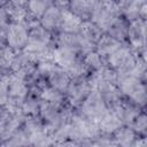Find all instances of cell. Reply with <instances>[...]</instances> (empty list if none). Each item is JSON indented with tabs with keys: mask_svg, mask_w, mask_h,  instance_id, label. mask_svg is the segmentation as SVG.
Listing matches in <instances>:
<instances>
[{
	"mask_svg": "<svg viewBox=\"0 0 147 147\" xmlns=\"http://www.w3.org/2000/svg\"><path fill=\"white\" fill-rule=\"evenodd\" d=\"M129 100L134 102L136 105L140 106L141 108H146V102H147V86L146 82H141L138 84V86L130 93L127 96Z\"/></svg>",
	"mask_w": 147,
	"mask_h": 147,
	"instance_id": "cell-27",
	"label": "cell"
},
{
	"mask_svg": "<svg viewBox=\"0 0 147 147\" xmlns=\"http://www.w3.org/2000/svg\"><path fill=\"white\" fill-rule=\"evenodd\" d=\"M121 16L118 3L115 0H98L90 20L94 22L103 32L110 26V24Z\"/></svg>",
	"mask_w": 147,
	"mask_h": 147,
	"instance_id": "cell-1",
	"label": "cell"
},
{
	"mask_svg": "<svg viewBox=\"0 0 147 147\" xmlns=\"http://www.w3.org/2000/svg\"><path fill=\"white\" fill-rule=\"evenodd\" d=\"M80 24H82V20L78 16L72 14L69 9H63L62 10V16H61V22H60L59 31L78 33Z\"/></svg>",
	"mask_w": 147,
	"mask_h": 147,
	"instance_id": "cell-21",
	"label": "cell"
},
{
	"mask_svg": "<svg viewBox=\"0 0 147 147\" xmlns=\"http://www.w3.org/2000/svg\"><path fill=\"white\" fill-rule=\"evenodd\" d=\"M146 28L147 22L142 18H137L129 22L127 41L126 44L134 51L136 54L146 56Z\"/></svg>",
	"mask_w": 147,
	"mask_h": 147,
	"instance_id": "cell-5",
	"label": "cell"
},
{
	"mask_svg": "<svg viewBox=\"0 0 147 147\" xmlns=\"http://www.w3.org/2000/svg\"><path fill=\"white\" fill-rule=\"evenodd\" d=\"M28 36H29V28L25 23L10 22L6 31L5 42L15 52H20L25 47L28 42Z\"/></svg>",
	"mask_w": 147,
	"mask_h": 147,
	"instance_id": "cell-6",
	"label": "cell"
},
{
	"mask_svg": "<svg viewBox=\"0 0 147 147\" xmlns=\"http://www.w3.org/2000/svg\"><path fill=\"white\" fill-rule=\"evenodd\" d=\"M82 60H83L84 64L87 67V69L90 70V72L100 70L101 68H103L105 65H107L106 59L102 57L95 49L88 51L87 53L83 54L82 55Z\"/></svg>",
	"mask_w": 147,
	"mask_h": 147,
	"instance_id": "cell-23",
	"label": "cell"
},
{
	"mask_svg": "<svg viewBox=\"0 0 147 147\" xmlns=\"http://www.w3.org/2000/svg\"><path fill=\"white\" fill-rule=\"evenodd\" d=\"M3 113H5V107L0 106V118H1V116L3 115Z\"/></svg>",
	"mask_w": 147,
	"mask_h": 147,
	"instance_id": "cell-35",
	"label": "cell"
},
{
	"mask_svg": "<svg viewBox=\"0 0 147 147\" xmlns=\"http://www.w3.org/2000/svg\"><path fill=\"white\" fill-rule=\"evenodd\" d=\"M127 30H129V22L124 17L119 16L110 24V26L107 29L106 33H108L110 37L115 38L119 42L126 44V41H127Z\"/></svg>",
	"mask_w": 147,
	"mask_h": 147,
	"instance_id": "cell-19",
	"label": "cell"
},
{
	"mask_svg": "<svg viewBox=\"0 0 147 147\" xmlns=\"http://www.w3.org/2000/svg\"><path fill=\"white\" fill-rule=\"evenodd\" d=\"M16 52L7 45L0 47V78L10 75V64Z\"/></svg>",
	"mask_w": 147,
	"mask_h": 147,
	"instance_id": "cell-24",
	"label": "cell"
},
{
	"mask_svg": "<svg viewBox=\"0 0 147 147\" xmlns=\"http://www.w3.org/2000/svg\"><path fill=\"white\" fill-rule=\"evenodd\" d=\"M53 40H54V45L55 46L68 47V48H76L78 51L80 48V38H79L78 33L59 31V32L53 34Z\"/></svg>",
	"mask_w": 147,
	"mask_h": 147,
	"instance_id": "cell-20",
	"label": "cell"
},
{
	"mask_svg": "<svg viewBox=\"0 0 147 147\" xmlns=\"http://www.w3.org/2000/svg\"><path fill=\"white\" fill-rule=\"evenodd\" d=\"M77 109L85 117L98 122L101 116L108 110V107L101 93L98 90H92Z\"/></svg>",
	"mask_w": 147,
	"mask_h": 147,
	"instance_id": "cell-4",
	"label": "cell"
},
{
	"mask_svg": "<svg viewBox=\"0 0 147 147\" xmlns=\"http://www.w3.org/2000/svg\"><path fill=\"white\" fill-rule=\"evenodd\" d=\"M96 1L98 0H70L68 9L82 21L90 20Z\"/></svg>",
	"mask_w": 147,
	"mask_h": 147,
	"instance_id": "cell-16",
	"label": "cell"
},
{
	"mask_svg": "<svg viewBox=\"0 0 147 147\" xmlns=\"http://www.w3.org/2000/svg\"><path fill=\"white\" fill-rule=\"evenodd\" d=\"M25 115L22 110L9 111L5 109L3 115L0 118V145L7 140L15 131L22 127Z\"/></svg>",
	"mask_w": 147,
	"mask_h": 147,
	"instance_id": "cell-8",
	"label": "cell"
},
{
	"mask_svg": "<svg viewBox=\"0 0 147 147\" xmlns=\"http://www.w3.org/2000/svg\"><path fill=\"white\" fill-rule=\"evenodd\" d=\"M138 136H147V115L146 109L141 110L130 124Z\"/></svg>",
	"mask_w": 147,
	"mask_h": 147,
	"instance_id": "cell-29",
	"label": "cell"
},
{
	"mask_svg": "<svg viewBox=\"0 0 147 147\" xmlns=\"http://www.w3.org/2000/svg\"><path fill=\"white\" fill-rule=\"evenodd\" d=\"M8 1H9V0H0V8H1V7H5Z\"/></svg>",
	"mask_w": 147,
	"mask_h": 147,
	"instance_id": "cell-34",
	"label": "cell"
},
{
	"mask_svg": "<svg viewBox=\"0 0 147 147\" xmlns=\"http://www.w3.org/2000/svg\"><path fill=\"white\" fill-rule=\"evenodd\" d=\"M3 45H6V44H5V41H3V40L0 38V47H1V46H3Z\"/></svg>",
	"mask_w": 147,
	"mask_h": 147,
	"instance_id": "cell-36",
	"label": "cell"
},
{
	"mask_svg": "<svg viewBox=\"0 0 147 147\" xmlns=\"http://www.w3.org/2000/svg\"><path fill=\"white\" fill-rule=\"evenodd\" d=\"M91 146H116V145H115V141L110 134L100 133L98 137H95L92 140Z\"/></svg>",
	"mask_w": 147,
	"mask_h": 147,
	"instance_id": "cell-30",
	"label": "cell"
},
{
	"mask_svg": "<svg viewBox=\"0 0 147 147\" xmlns=\"http://www.w3.org/2000/svg\"><path fill=\"white\" fill-rule=\"evenodd\" d=\"M9 18L6 14V10L3 7L0 8V38L5 41V36H6V31H7V28L9 25ZM6 44V42H5Z\"/></svg>",
	"mask_w": 147,
	"mask_h": 147,
	"instance_id": "cell-32",
	"label": "cell"
},
{
	"mask_svg": "<svg viewBox=\"0 0 147 147\" xmlns=\"http://www.w3.org/2000/svg\"><path fill=\"white\" fill-rule=\"evenodd\" d=\"M53 5V0H28L26 9L32 18L39 21L41 15L47 10L48 7Z\"/></svg>",
	"mask_w": 147,
	"mask_h": 147,
	"instance_id": "cell-25",
	"label": "cell"
},
{
	"mask_svg": "<svg viewBox=\"0 0 147 147\" xmlns=\"http://www.w3.org/2000/svg\"><path fill=\"white\" fill-rule=\"evenodd\" d=\"M80 56V52L76 48L54 46L52 52V62L64 69L75 61H77Z\"/></svg>",
	"mask_w": 147,
	"mask_h": 147,
	"instance_id": "cell-9",
	"label": "cell"
},
{
	"mask_svg": "<svg viewBox=\"0 0 147 147\" xmlns=\"http://www.w3.org/2000/svg\"><path fill=\"white\" fill-rule=\"evenodd\" d=\"M98 124H99V129L101 133L111 136L123 123L114 110L108 109L98 121Z\"/></svg>",
	"mask_w": 147,
	"mask_h": 147,
	"instance_id": "cell-15",
	"label": "cell"
},
{
	"mask_svg": "<svg viewBox=\"0 0 147 147\" xmlns=\"http://www.w3.org/2000/svg\"><path fill=\"white\" fill-rule=\"evenodd\" d=\"M86 77L71 79V82H70V84H69V86L64 93L67 102L76 109L79 107V105L83 102V100L92 91V87H91L90 83L87 82Z\"/></svg>",
	"mask_w": 147,
	"mask_h": 147,
	"instance_id": "cell-7",
	"label": "cell"
},
{
	"mask_svg": "<svg viewBox=\"0 0 147 147\" xmlns=\"http://www.w3.org/2000/svg\"><path fill=\"white\" fill-rule=\"evenodd\" d=\"M62 10L61 8H59L57 6H55L54 3L47 8V10L41 15V17L39 18V24L45 28L46 30H48L49 32H52L53 34L56 33L59 31L60 28V22H61V16H62Z\"/></svg>",
	"mask_w": 147,
	"mask_h": 147,
	"instance_id": "cell-11",
	"label": "cell"
},
{
	"mask_svg": "<svg viewBox=\"0 0 147 147\" xmlns=\"http://www.w3.org/2000/svg\"><path fill=\"white\" fill-rule=\"evenodd\" d=\"M115 145L122 147H132L134 140L137 139V132L131 127V125L122 124L113 134H111Z\"/></svg>",
	"mask_w": 147,
	"mask_h": 147,
	"instance_id": "cell-14",
	"label": "cell"
},
{
	"mask_svg": "<svg viewBox=\"0 0 147 147\" xmlns=\"http://www.w3.org/2000/svg\"><path fill=\"white\" fill-rule=\"evenodd\" d=\"M139 18L147 20V1H145L139 9Z\"/></svg>",
	"mask_w": 147,
	"mask_h": 147,
	"instance_id": "cell-33",
	"label": "cell"
},
{
	"mask_svg": "<svg viewBox=\"0 0 147 147\" xmlns=\"http://www.w3.org/2000/svg\"><path fill=\"white\" fill-rule=\"evenodd\" d=\"M145 1L147 0H118L117 3L121 16L127 22L139 18V9Z\"/></svg>",
	"mask_w": 147,
	"mask_h": 147,
	"instance_id": "cell-18",
	"label": "cell"
},
{
	"mask_svg": "<svg viewBox=\"0 0 147 147\" xmlns=\"http://www.w3.org/2000/svg\"><path fill=\"white\" fill-rule=\"evenodd\" d=\"M3 8L9 18V22H13V23H25L29 16V13L25 6H20L8 1Z\"/></svg>",
	"mask_w": 147,
	"mask_h": 147,
	"instance_id": "cell-22",
	"label": "cell"
},
{
	"mask_svg": "<svg viewBox=\"0 0 147 147\" xmlns=\"http://www.w3.org/2000/svg\"><path fill=\"white\" fill-rule=\"evenodd\" d=\"M46 82L49 86L54 87L55 90H57L62 93H65V91L71 82V78L69 77V75L67 74V71L63 68L55 64L53 70L46 77Z\"/></svg>",
	"mask_w": 147,
	"mask_h": 147,
	"instance_id": "cell-13",
	"label": "cell"
},
{
	"mask_svg": "<svg viewBox=\"0 0 147 147\" xmlns=\"http://www.w3.org/2000/svg\"><path fill=\"white\" fill-rule=\"evenodd\" d=\"M1 146H30V144L23 127H20L7 140H5L1 144Z\"/></svg>",
	"mask_w": 147,
	"mask_h": 147,
	"instance_id": "cell-28",
	"label": "cell"
},
{
	"mask_svg": "<svg viewBox=\"0 0 147 147\" xmlns=\"http://www.w3.org/2000/svg\"><path fill=\"white\" fill-rule=\"evenodd\" d=\"M122 45V42H119L118 40H116L115 38L110 37L108 33L103 32L102 36L100 37V39L96 41L95 46H94V49L102 56L106 59L107 61V57L109 55H111L119 46Z\"/></svg>",
	"mask_w": 147,
	"mask_h": 147,
	"instance_id": "cell-17",
	"label": "cell"
},
{
	"mask_svg": "<svg viewBox=\"0 0 147 147\" xmlns=\"http://www.w3.org/2000/svg\"><path fill=\"white\" fill-rule=\"evenodd\" d=\"M64 70L67 71V74L69 75V77L71 79H77V78H83L86 77L90 74V70L87 69V67L84 64L82 56L75 61L74 63H71L70 65H68L67 68H64Z\"/></svg>",
	"mask_w": 147,
	"mask_h": 147,
	"instance_id": "cell-26",
	"label": "cell"
},
{
	"mask_svg": "<svg viewBox=\"0 0 147 147\" xmlns=\"http://www.w3.org/2000/svg\"><path fill=\"white\" fill-rule=\"evenodd\" d=\"M146 108H141L140 106L136 105L134 102H132L131 100H129L127 98H124L115 108H113L111 110H114L118 117L121 118L123 124H127L130 125L132 123V121L137 117V115L144 110Z\"/></svg>",
	"mask_w": 147,
	"mask_h": 147,
	"instance_id": "cell-10",
	"label": "cell"
},
{
	"mask_svg": "<svg viewBox=\"0 0 147 147\" xmlns=\"http://www.w3.org/2000/svg\"><path fill=\"white\" fill-rule=\"evenodd\" d=\"M134 62L136 53L127 44H122L111 55L107 57V65L116 70L119 75L130 74Z\"/></svg>",
	"mask_w": 147,
	"mask_h": 147,
	"instance_id": "cell-3",
	"label": "cell"
},
{
	"mask_svg": "<svg viewBox=\"0 0 147 147\" xmlns=\"http://www.w3.org/2000/svg\"><path fill=\"white\" fill-rule=\"evenodd\" d=\"M30 86L18 76L10 74L8 77V100L3 106L6 110H21V106L28 95Z\"/></svg>",
	"mask_w": 147,
	"mask_h": 147,
	"instance_id": "cell-2",
	"label": "cell"
},
{
	"mask_svg": "<svg viewBox=\"0 0 147 147\" xmlns=\"http://www.w3.org/2000/svg\"><path fill=\"white\" fill-rule=\"evenodd\" d=\"M95 90H98L101 93V95H102V98H103L108 109L115 108L125 98V96H123V94L118 90L117 85H115V84L101 82Z\"/></svg>",
	"mask_w": 147,
	"mask_h": 147,
	"instance_id": "cell-12",
	"label": "cell"
},
{
	"mask_svg": "<svg viewBox=\"0 0 147 147\" xmlns=\"http://www.w3.org/2000/svg\"><path fill=\"white\" fill-rule=\"evenodd\" d=\"M115 1H118V0H115Z\"/></svg>",
	"mask_w": 147,
	"mask_h": 147,
	"instance_id": "cell-37",
	"label": "cell"
},
{
	"mask_svg": "<svg viewBox=\"0 0 147 147\" xmlns=\"http://www.w3.org/2000/svg\"><path fill=\"white\" fill-rule=\"evenodd\" d=\"M8 77L0 78V106H5L8 100Z\"/></svg>",
	"mask_w": 147,
	"mask_h": 147,
	"instance_id": "cell-31",
	"label": "cell"
}]
</instances>
